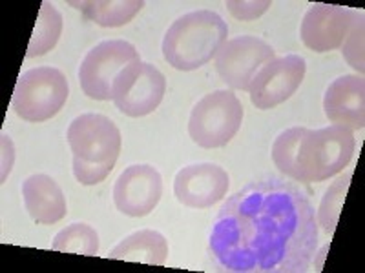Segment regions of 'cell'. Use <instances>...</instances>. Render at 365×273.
Listing matches in <instances>:
<instances>
[{"instance_id": "21", "label": "cell", "mask_w": 365, "mask_h": 273, "mask_svg": "<svg viewBox=\"0 0 365 273\" xmlns=\"http://www.w3.org/2000/svg\"><path fill=\"white\" fill-rule=\"evenodd\" d=\"M341 53H344L349 66L354 68L360 75L364 73V17L358 18V22L351 29V33L344 41Z\"/></svg>"}, {"instance_id": "4", "label": "cell", "mask_w": 365, "mask_h": 273, "mask_svg": "<svg viewBox=\"0 0 365 273\" xmlns=\"http://www.w3.org/2000/svg\"><path fill=\"white\" fill-rule=\"evenodd\" d=\"M228 37V26L216 11L197 9L179 17L163 38V57L179 71H192L216 58Z\"/></svg>"}, {"instance_id": "19", "label": "cell", "mask_w": 365, "mask_h": 273, "mask_svg": "<svg viewBox=\"0 0 365 273\" xmlns=\"http://www.w3.org/2000/svg\"><path fill=\"white\" fill-rule=\"evenodd\" d=\"M51 248L55 252L75 253V255H97L99 233L86 223H73L55 235Z\"/></svg>"}, {"instance_id": "2", "label": "cell", "mask_w": 365, "mask_h": 273, "mask_svg": "<svg viewBox=\"0 0 365 273\" xmlns=\"http://www.w3.org/2000/svg\"><path fill=\"white\" fill-rule=\"evenodd\" d=\"M356 148L353 129L332 124L327 128H289L272 144L274 166L292 181L324 182L344 171Z\"/></svg>"}, {"instance_id": "22", "label": "cell", "mask_w": 365, "mask_h": 273, "mask_svg": "<svg viewBox=\"0 0 365 273\" xmlns=\"http://www.w3.org/2000/svg\"><path fill=\"white\" fill-rule=\"evenodd\" d=\"M228 9L232 13L234 17L240 18V21H254V18L262 17L263 13L270 8L269 0H262V2H256V0H249V2H227Z\"/></svg>"}, {"instance_id": "7", "label": "cell", "mask_w": 365, "mask_h": 273, "mask_svg": "<svg viewBox=\"0 0 365 273\" xmlns=\"http://www.w3.org/2000/svg\"><path fill=\"white\" fill-rule=\"evenodd\" d=\"M243 106L232 91L217 90L195 104L188 120L190 139L201 148H221L237 135Z\"/></svg>"}, {"instance_id": "16", "label": "cell", "mask_w": 365, "mask_h": 273, "mask_svg": "<svg viewBox=\"0 0 365 273\" xmlns=\"http://www.w3.org/2000/svg\"><path fill=\"white\" fill-rule=\"evenodd\" d=\"M166 257H168V242L165 235L155 230H139L120 240L108 253V259L112 261L141 262L148 266H165Z\"/></svg>"}, {"instance_id": "8", "label": "cell", "mask_w": 365, "mask_h": 273, "mask_svg": "<svg viewBox=\"0 0 365 273\" xmlns=\"http://www.w3.org/2000/svg\"><path fill=\"white\" fill-rule=\"evenodd\" d=\"M305 58L299 55L276 57L267 63L249 87L250 102L257 109H272L291 99L305 77Z\"/></svg>"}, {"instance_id": "17", "label": "cell", "mask_w": 365, "mask_h": 273, "mask_svg": "<svg viewBox=\"0 0 365 273\" xmlns=\"http://www.w3.org/2000/svg\"><path fill=\"white\" fill-rule=\"evenodd\" d=\"M88 21L103 28H119L133 21L137 13L146 6L145 0H81L70 2Z\"/></svg>"}, {"instance_id": "12", "label": "cell", "mask_w": 365, "mask_h": 273, "mask_svg": "<svg viewBox=\"0 0 365 273\" xmlns=\"http://www.w3.org/2000/svg\"><path fill=\"white\" fill-rule=\"evenodd\" d=\"M227 171L212 162L185 166L174 181L175 199L187 208L205 210L214 206L227 195L230 184Z\"/></svg>"}, {"instance_id": "11", "label": "cell", "mask_w": 365, "mask_h": 273, "mask_svg": "<svg viewBox=\"0 0 365 273\" xmlns=\"http://www.w3.org/2000/svg\"><path fill=\"white\" fill-rule=\"evenodd\" d=\"M163 195L161 173L150 164L128 166L113 186V203L123 215L145 217Z\"/></svg>"}, {"instance_id": "18", "label": "cell", "mask_w": 365, "mask_h": 273, "mask_svg": "<svg viewBox=\"0 0 365 273\" xmlns=\"http://www.w3.org/2000/svg\"><path fill=\"white\" fill-rule=\"evenodd\" d=\"M61 33H63V15L51 2H42L37 24H35L34 35L29 38L26 55L28 57H42V55L50 53L57 46Z\"/></svg>"}, {"instance_id": "1", "label": "cell", "mask_w": 365, "mask_h": 273, "mask_svg": "<svg viewBox=\"0 0 365 273\" xmlns=\"http://www.w3.org/2000/svg\"><path fill=\"white\" fill-rule=\"evenodd\" d=\"M208 250L228 273L307 272L318 250L314 208L292 182L254 181L221 206Z\"/></svg>"}, {"instance_id": "10", "label": "cell", "mask_w": 365, "mask_h": 273, "mask_svg": "<svg viewBox=\"0 0 365 273\" xmlns=\"http://www.w3.org/2000/svg\"><path fill=\"white\" fill-rule=\"evenodd\" d=\"M361 15L354 9L332 4H314L302 21L299 35L303 44L314 53L340 50Z\"/></svg>"}, {"instance_id": "13", "label": "cell", "mask_w": 365, "mask_h": 273, "mask_svg": "<svg viewBox=\"0 0 365 273\" xmlns=\"http://www.w3.org/2000/svg\"><path fill=\"white\" fill-rule=\"evenodd\" d=\"M324 112L331 122L349 129L365 126V80L358 75H344L329 84L324 97Z\"/></svg>"}, {"instance_id": "15", "label": "cell", "mask_w": 365, "mask_h": 273, "mask_svg": "<svg viewBox=\"0 0 365 273\" xmlns=\"http://www.w3.org/2000/svg\"><path fill=\"white\" fill-rule=\"evenodd\" d=\"M166 93L165 75L154 64L143 63L135 82L120 99L115 100V106L120 113L128 117H145L155 112L163 97Z\"/></svg>"}, {"instance_id": "6", "label": "cell", "mask_w": 365, "mask_h": 273, "mask_svg": "<svg viewBox=\"0 0 365 273\" xmlns=\"http://www.w3.org/2000/svg\"><path fill=\"white\" fill-rule=\"evenodd\" d=\"M70 86L57 68L41 66L19 77L11 97V108L22 120L44 122L57 115L66 104Z\"/></svg>"}, {"instance_id": "14", "label": "cell", "mask_w": 365, "mask_h": 273, "mask_svg": "<svg viewBox=\"0 0 365 273\" xmlns=\"http://www.w3.org/2000/svg\"><path fill=\"white\" fill-rule=\"evenodd\" d=\"M22 199L29 217L37 224H57L68 213L66 197L55 178L44 173H35L22 184Z\"/></svg>"}, {"instance_id": "9", "label": "cell", "mask_w": 365, "mask_h": 273, "mask_svg": "<svg viewBox=\"0 0 365 273\" xmlns=\"http://www.w3.org/2000/svg\"><path fill=\"white\" fill-rule=\"evenodd\" d=\"M276 58L272 46L256 37L227 41L216 55V70L225 84L234 90L249 91L250 82L267 63Z\"/></svg>"}, {"instance_id": "20", "label": "cell", "mask_w": 365, "mask_h": 273, "mask_svg": "<svg viewBox=\"0 0 365 273\" xmlns=\"http://www.w3.org/2000/svg\"><path fill=\"white\" fill-rule=\"evenodd\" d=\"M351 177H353V175L347 173L344 175V177L338 178V181L329 188L324 200H322V204H319L316 220L322 224V228H324L327 233H334V230H336V224H338V219H340V211H341V206H344L345 193H347Z\"/></svg>"}, {"instance_id": "3", "label": "cell", "mask_w": 365, "mask_h": 273, "mask_svg": "<svg viewBox=\"0 0 365 273\" xmlns=\"http://www.w3.org/2000/svg\"><path fill=\"white\" fill-rule=\"evenodd\" d=\"M73 154V175L83 186H96L115 168L120 154V132L110 117L84 113L68 128Z\"/></svg>"}, {"instance_id": "5", "label": "cell", "mask_w": 365, "mask_h": 273, "mask_svg": "<svg viewBox=\"0 0 365 273\" xmlns=\"http://www.w3.org/2000/svg\"><path fill=\"white\" fill-rule=\"evenodd\" d=\"M135 46L126 41H103L91 48L79 68L84 95L93 100H113L125 95L141 70Z\"/></svg>"}]
</instances>
